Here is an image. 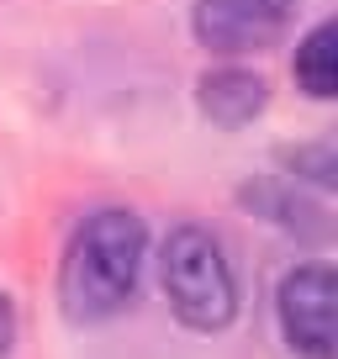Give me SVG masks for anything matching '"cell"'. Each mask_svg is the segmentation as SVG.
<instances>
[{
    "instance_id": "obj_7",
    "label": "cell",
    "mask_w": 338,
    "mask_h": 359,
    "mask_svg": "<svg viewBox=\"0 0 338 359\" xmlns=\"http://www.w3.org/2000/svg\"><path fill=\"white\" fill-rule=\"evenodd\" d=\"M11 344H16V306L0 291V354H11Z\"/></svg>"
},
{
    "instance_id": "obj_5",
    "label": "cell",
    "mask_w": 338,
    "mask_h": 359,
    "mask_svg": "<svg viewBox=\"0 0 338 359\" xmlns=\"http://www.w3.org/2000/svg\"><path fill=\"white\" fill-rule=\"evenodd\" d=\"M264 101H270V85H264L254 69H212V74H201V85H196V106H201V116L212 127H248L254 116L264 111Z\"/></svg>"
},
{
    "instance_id": "obj_4",
    "label": "cell",
    "mask_w": 338,
    "mask_h": 359,
    "mask_svg": "<svg viewBox=\"0 0 338 359\" xmlns=\"http://www.w3.org/2000/svg\"><path fill=\"white\" fill-rule=\"evenodd\" d=\"M302 0H196L191 27L196 43L206 53H259V48H275L285 32H291Z\"/></svg>"
},
{
    "instance_id": "obj_3",
    "label": "cell",
    "mask_w": 338,
    "mask_h": 359,
    "mask_svg": "<svg viewBox=\"0 0 338 359\" xmlns=\"http://www.w3.org/2000/svg\"><path fill=\"white\" fill-rule=\"evenodd\" d=\"M275 312H280V333L291 344V354L338 359V333H333L338 280H333V264H323V259L296 264L280 280V291H275Z\"/></svg>"
},
{
    "instance_id": "obj_2",
    "label": "cell",
    "mask_w": 338,
    "mask_h": 359,
    "mask_svg": "<svg viewBox=\"0 0 338 359\" xmlns=\"http://www.w3.org/2000/svg\"><path fill=\"white\" fill-rule=\"evenodd\" d=\"M158 285L169 296V312L191 333H222L238 317V280H233V264H227V248L196 222L175 227L164 238Z\"/></svg>"
},
{
    "instance_id": "obj_6",
    "label": "cell",
    "mask_w": 338,
    "mask_h": 359,
    "mask_svg": "<svg viewBox=\"0 0 338 359\" xmlns=\"http://www.w3.org/2000/svg\"><path fill=\"white\" fill-rule=\"evenodd\" d=\"M296 85L312 101H333L338 95V27L323 22L296 43Z\"/></svg>"
},
{
    "instance_id": "obj_1",
    "label": "cell",
    "mask_w": 338,
    "mask_h": 359,
    "mask_svg": "<svg viewBox=\"0 0 338 359\" xmlns=\"http://www.w3.org/2000/svg\"><path fill=\"white\" fill-rule=\"evenodd\" d=\"M148 254V227L127 206H101L74 227L58 264V302L74 327H90L116 317L137 291Z\"/></svg>"
}]
</instances>
